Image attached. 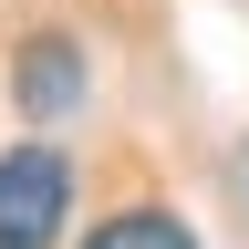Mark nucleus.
<instances>
[{
    "instance_id": "f257e3e1",
    "label": "nucleus",
    "mask_w": 249,
    "mask_h": 249,
    "mask_svg": "<svg viewBox=\"0 0 249 249\" xmlns=\"http://www.w3.org/2000/svg\"><path fill=\"white\" fill-rule=\"evenodd\" d=\"M73 218V166L52 145H11L0 156V249H52Z\"/></svg>"
},
{
    "instance_id": "f03ea898",
    "label": "nucleus",
    "mask_w": 249,
    "mask_h": 249,
    "mask_svg": "<svg viewBox=\"0 0 249 249\" xmlns=\"http://www.w3.org/2000/svg\"><path fill=\"white\" fill-rule=\"evenodd\" d=\"M21 93H31V114H62V104L83 93V62H73V42H62V31H52V42H31V73H21Z\"/></svg>"
},
{
    "instance_id": "7ed1b4c3",
    "label": "nucleus",
    "mask_w": 249,
    "mask_h": 249,
    "mask_svg": "<svg viewBox=\"0 0 249 249\" xmlns=\"http://www.w3.org/2000/svg\"><path fill=\"white\" fill-rule=\"evenodd\" d=\"M83 249H197V239H187L166 208H124V218H104V229H93Z\"/></svg>"
}]
</instances>
